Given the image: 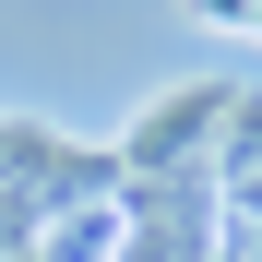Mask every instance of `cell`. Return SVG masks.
Here are the masks:
<instances>
[{
    "label": "cell",
    "mask_w": 262,
    "mask_h": 262,
    "mask_svg": "<svg viewBox=\"0 0 262 262\" xmlns=\"http://www.w3.org/2000/svg\"><path fill=\"white\" fill-rule=\"evenodd\" d=\"M203 12H262V0H203Z\"/></svg>",
    "instance_id": "cell-2"
},
{
    "label": "cell",
    "mask_w": 262,
    "mask_h": 262,
    "mask_svg": "<svg viewBox=\"0 0 262 262\" xmlns=\"http://www.w3.org/2000/svg\"><path fill=\"white\" fill-rule=\"evenodd\" d=\"M227 107H238V83H179V96H155L143 119H131L119 167H131V179H167V167H214V131H227Z\"/></svg>",
    "instance_id": "cell-1"
}]
</instances>
